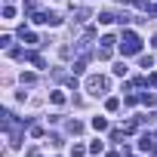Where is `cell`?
<instances>
[{
  "instance_id": "1",
  "label": "cell",
  "mask_w": 157,
  "mask_h": 157,
  "mask_svg": "<svg viewBox=\"0 0 157 157\" xmlns=\"http://www.w3.org/2000/svg\"><path fill=\"white\" fill-rule=\"evenodd\" d=\"M120 52H123V56H139V52H142V40H139V34H132V31H123Z\"/></svg>"
},
{
  "instance_id": "10",
  "label": "cell",
  "mask_w": 157,
  "mask_h": 157,
  "mask_svg": "<svg viewBox=\"0 0 157 157\" xmlns=\"http://www.w3.org/2000/svg\"><path fill=\"white\" fill-rule=\"evenodd\" d=\"M105 108H108V111H117V108H120V99H108Z\"/></svg>"
},
{
  "instance_id": "2",
  "label": "cell",
  "mask_w": 157,
  "mask_h": 157,
  "mask_svg": "<svg viewBox=\"0 0 157 157\" xmlns=\"http://www.w3.org/2000/svg\"><path fill=\"white\" fill-rule=\"evenodd\" d=\"M86 90H90L93 96H102V93L108 90V80H105V77H99V74H93L90 80H86Z\"/></svg>"
},
{
  "instance_id": "7",
  "label": "cell",
  "mask_w": 157,
  "mask_h": 157,
  "mask_svg": "<svg viewBox=\"0 0 157 157\" xmlns=\"http://www.w3.org/2000/svg\"><path fill=\"white\" fill-rule=\"evenodd\" d=\"M126 71H129V68H126V62H117V65H114V74H117V77H123Z\"/></svg>"
},
{
  "instance_id": "3",
  "label": "cell",
  "mask_w": 157,
  "mask_h": 157,
  "mask_svg": "<svg viewBox=\"0 0 157 157\" xmlns=\"http://www.w3.org/2000/svg\"><path fill=\"white\" fill-rule=\"evenodd\" d=\"M99 22H102V25H111V22H120V19H117L114 13H99Z\"/></svg>"
},
{
  "instance_id": "11",
  "label": "cell",
  "mask_w": 157,
  "mask_h": 157,
  "mask_svg": "<svg viewBox=\"0 0 157 157\" xmlns=\"http://www.w3.org/2000/svg\"><path fill=\"white\" fill-rule=\"evenodd\" d=\"M71 154H74V157H83V154H86V148H83V145H74V148H71Z\"/></svg>"
},
{
  "instance_id": "4",
  "label": "cell",
  "mask_w": 157,
  "mask_h": 157,
  "mask_svg": "<svg viewBox=\"0 0 157 157\" xmlns=\"http://www.w3.org/2000/svg\"><path fill=\"white\" fill-rule=\"evenodd\" d=\"M93 129H96V132L108 129V120H105V117H93Z\"/></svg>"
},
{
  "instance_id": "15",
  "label": "cell",
  "mask_w": 157,
  "mask_h": 157,
  "mask_svg": "<svg viewBox=\"0 0 157 157\" xmlns=\"http://www.w3.org/2000/svg\"><path fill=\"white\" fill-rule=\"evenodd\" d=\"M102 148H105L102 142H93V145H90V151H93V154H102Z\"/></svg>"
},
{
  "instance_id": "6",
  "label": "cell",
  "mask_w": 157,
  "mask_h": 157,
  "mask_svg": "<svg viewBox=\"0 0 157 157\" xmlns=\"http://www.w3.org/2000/svg\"><path fill=\"white\" fill-rule=\"evenodd\" d=\"M49 102L52 105H65V93H49Z\"/></svg>"
},
{
  "instance_id": "12",
  "label": "cell",
  "mask_w": 157,
  "mask_h": 157,
  "mask_svg": "<svg viewBox=\"0 0 157 157\" xmlns=\"http://www.w3.org/2000/svg\"><path fill=\"white\" fill-rule=\"evenodd\" d=\"M13 16H16V6L6 3V6H3V19H13Z\"/></svg>"
},
{
  "instance_id": "8",
  "label": "cell",
  "mask_w": 157,
  "mask_h": 157,
  "mask_svg": "<svg viewBox=\"0 0 157 157\" xmlns=\"http://www.w3.org/2000/svg\"><path fill=\"white\" fill-rule=\"evenodd\" d=\"M68 129H71V132H80L83 123H80V120H68Z\"/></svg>"
},
{
  "instance_id": "14",
  "label": "cell",
  "mask_w": 157,
  "mask_h": 157,
  "mask_svg": "<svg viewBox=\"0 0 157 157\" xmlns=\"http://www.w3.org/2000/svg\"><path fill=\"white\" fill-rule=\"evenodd\" d=\"M142 68H154V59L151 56H142Z\"/></svg>"
},
{
  "instance_id": "5",
  "label": "cell",
  "mask_w": 157,
  "mask_h": 157,
  "mask_svg": "<svg viewBox=\"0 0 157 157\" xmlns=\"http://www.w3.org/2000/svg\"><path fill=\"white\" fill-rule=\"evenodd\" d=\"M139 102H142V105H148V108H151V105H154V102H157V99H154V93H142V96H139Z\"/></svg>"
},
{
  "instance_id": "13",
  "label": "cell",
  "mask_w": 157,
  "mask_h": 157,
  "mask_svg": "<svg viewBox=\"0 0 157 157\" xmlns=\"http://www.w3.org/2000/svg\"><path fill=\"white\" fill-rule=\"evenodd\" d=\"M83 68H86V59H77V62H74V71H77V74H80Z\"/></svg>"
},
{
  "instance_id": "9",
  "label": "cell",
  "mask_w": 157,
  "mask_h": 157,
  "mask_svg": "<svg viewBox=\"0 0 157 157\" xmlns=\"http://www.w3.org/2000/svg\"><path fill=\"white\" fill-rule=\"evenodd\" d=\"M114 43H117V40H114V37H111V34H108V37H102V49H111V46H114Z\"/></svg>"
}]
</instances>
